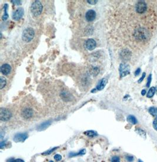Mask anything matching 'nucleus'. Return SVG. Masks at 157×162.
<instances>
[{"mask_svg":"<svg viewBox=\"0 0 157 162\" xmlns=\"http://www.w3.org/2000/svg\"><path fill=\"white\" fill-rule=\"evenodd\" d=\"M21 115L25 119H29L33 116V110L30 107H25L21 111Z\"/></svg>","mask_w":157,"mask_h":162,"instance_id":"1a4fd4ad","label":"nucleus"},{"mask_svg":"<svg viewBox=\"0 0 157 162\" xmlns=\"http://www.w3.org/2000/svg\"><path fill=\"white\" fill-rule=\"evenodd\" d=\"M107 82H108V81L106 78H104L101 79L100 81V82L98 83V84H97V86H96V88L94 89L93 90H91V93H94V92H96V91L102 90L105 88V86L106 85Z\"/></svg>","mask_w":157,"mask_h":162,"instance_id":"ddd939ff","label":"nucleus"},{"mask_svg":"<svg viewBox=\"0 0 157 162\" xmlns=\"http://www.w3.org/2000/svg\"><path fill=\"white\" fill-rule=\"evenodd\" d=\"M49 162H54V161H50Z\"/></svg>","mask_w":157,"mask_h":162,"instance_id":"ea45409f","label":"nucleus"},{"mask_svg":"<svg viewBox=\"0 0 157 162\" xmlns=\"http://www.w3.org/2000/svg\"><path fill=\"white\" fill-rule=\"evenodd\" d=\"M136 132L141 137H143L144 138H146V133L144 130H143V129L139 128H136Z\"/></svg>","mask_w":157,"mask_h":162,"instance_id":"b1692460","label":"nucleus"},{"mask_svg":"<svg viewBox=\"0 0 157 162\" xmlns=\"http://www.w3.org/2000/svg\"><path fill=\"white\" fill-rule=\"evenodd\" d=\"M54 159L57 161H59L62 160V156L59 154H57L54 156Z\"/></svg>","mask_w":157,"mask_h":162,"instance_id":"c756f323","label":"nucleus"},{"mask_svg":"<svg viewBox=\"0 0 157 162\" xmlns=\"http://www.w3.org/2000/svg\"><path fill=\"white\" fill-rule=\"evenodd\" d=\"M140 73H141V69H140V68H138V69L135 70V73H134L135 76H138L140 74Z\"/></svg>","mask_w":157,"mask_h":162,"instance_id":"e433bc0d","label":"nucleus"},{"mask_svg":"<svg viewBox=\"0 0 157 162\" xmlns=\"http://www.w3.org/2000/svg\"><path fill=\"white\" fill-rule=\"evenodd\" d=\"M126 159L128 162H132L134 161V157L133 156H127Z\"/></svg>","mask_w":157,"mask_h":162,"instance_id":"c9c22d12","label":"nucleus"},{"mask_svg":"<svg viewBox=\"0 0 157 162\" xmlns=\"http://www.w3.org/2000/svg\"><path fill=\"white\" fill-rule=\"evenodd\" d=\"M6 141H1V143H0V148H1V149H3L5 148L6 146Z\"/></svg>","mask_w":157,"mask_h":162,"instance_id":"2f4dec72","label":"nucleus"},{"mask_svg":"<svg viewBox=\"0 0 157 162\" xmlns=\"http://www.w3.org/2000/svg\"><path fill=\"white\" fill-rule=\"evenodd\" d=\"M151 82H152V74H150L147 78V87H149L150 86Z\"/></svg>","mask_w":157,"mask_h":162,"instance_id":"bb28decb","label":"nucleus"},{"mask_svg":"<svg viewBox=\"0 0 157 162\" xmlns=\"http://www.w3.org/2000/svg\"><path fill=\"white\" fill-rule=\"evenodd\" d=\"M148 9L147 3L144 1H139L135 5V11L140 14H145Z\"/></svg>","mask_w":157,"mask_h":162,"instance_id":"423d86ee","label":"nucleus"},{"mask_svg":"<svg viewBox=\"0 0 157 162\" xmlns=\"http://www.w3.org/2000/svg\"><path fill=\"white\" fill-rule=\"evenodd\" d=\"M127 119L128 122H130V123H131L132 124H136L138 123L137 119L132 115H129L127 117Z\"/></svg>","mask_w":157,"mask_h":162,"instance_id":"4be33fe9","label":"nucleus"},{"mask_svg":"<svg viewBox=\"0 0 157 162\" xmlns=\"http://www.w3.org/2000/svg\"><path fill=\"white\" fill-rule=\"evenodd\" d=\"M147 93V91L145 90H143L142 91H141V95H145Z\"/></svg>","mask_w":157,"mask_h":162,"instance_id":"4c0bfd02","label":"nucleus"},{"mask_svg":"<svg viewBox=\"0 0 157 162\" xmlns=\"http://www.w3.org/2000/svg\"><path fill=\"white\" fill-rule=\"evenodd\" d=\"M24 14V10L22 7L18 8L12 14V19L15 21L20 20Z\"/></svg>","mask_w":157,"mask_h":162,"instance_id":"6e6552de","label":"nucleus"},{"mask_svg":"<svg viewBox=\"0 0 157 162\" xmlns=\"http://www.w3.org/2000/svg\"><path fill=\"white\" fill-rule=\"evenodd\" d=\"M43 10V6L40 1H34L31 6V11L34 17L40 16Z\"/></svg>","mask_w":157,"mask_h":162,"instance_id":"f03ea898","label":"nucleus"},{"mask_svg":"<svg viewBox=\"0 0 157 162\" xmlns=\"http://www.w3.org/2000/svg\"><path fill=\"white\" fill-rule=\"evenodd\" d=\"M35 36V32L32 28H25L22 34V39L26 43H28L32 41Z\"/></svg>","mask_w":157,"mask_h":162,"instance_id":"7ed1b4c3","label":"nucleus"},{"mask_svg":"<svg viewBox=\"0 0 157 162\" xmlns=\"http://www.w3.org/2000/svg\"><path fill=\"white\" fill-rule=\"evenodd\" d=\"M58 148V147H55L54 148H52V149H50L48 150H47V151L42 153V155H49V154H51L53 152H54V151H55Z\"/></svg>","mask_w":157,"mask_h":162,"instance_id":"a878e982","label":"nucleus"},{"mask_svg":"<svg viewBox=\"0 0 157 162\" xmlns=\"http://www.w3.org/2000/svg\"><path fill=\"white\" fill-rule=\"evenodd\" d=\"M60 95L61 99L64 102H70L73 99L72 95L68 91L66 90L62 91Z\"/></svg>","mask_w":157,"mask_h":162,"instance_id":"4468645a","label":"nucleus"},{"mask_svg":"<svg viewBox=\"0 0 157 162\" xmlns=\"http://www.w3.org/2000/svg\"><path fill=\"white\" fill-rule=\"evenodd\" d=\"M4 14L2 17V20L3 21H6L8 19V14L7 12V9H8V4H5L4 5Z\"/></svg>","mask_w":157,"mask_h":162,"instance_id":"5701e85b","label":"nucleus"},{"mask_svg":"<svg viewBox=\"0 0 157 162\" xmlns=\"http://www.w3.org/2000/svg\"><path fill=\"white\" fill-rule=\"evenodd\" d=\"M90 72L93 76H97L100 73V69L97 67H92L90 70Z\"/></svg>","mask_w":157,"mask_h":162,"instance_id":"aec40b11","label":"nucleus"},{"mask_svg":"<svg viewBox=\"0 0 157 162\" xmlns=\"http://www.w3.org/2000/svg\"><path fill=\"white\" fill-rule=\"evenodd\" d=\"M85 47L87 49H88L89 51H92L96 48L97 43L95 40L92 38H89L85 41Z\"/></svg>","mask_w":157,"mask_h":162,"instance_id":"f8f14e48","label":"nucleus"},{"mask_svg":"<svg viewBox=\"0 0 157 162\" xmlns=\"http://www.w3.org/2000/svg\"><path fill=\"white\" fill-rule=\"evenodd\" d=\"M155 91H156V88H155L154 87H152L148 90V91L147 94V97H148V98H152V97L154 95Z\"/></svg>","mask_w":157,"mask_h":162,"instance_id":"6ab92c4d","label":"nucleus"},{"mask_svg":"<svg viewBox=\"0 0 157 162\" xmlns=\"http://www.w3.org/2000/svg\"><path fill=\"white\" fill-rule=\"evenodd\" d=\"M51 124V120H48L42 123H41V124H40L38 127H37V130L38 131H42L45 130L46 128H48Z\"/></svg>","mask_w":157,"mask_h":162,"instance_id":"dca6fc26","label":"nucleus"},{"mask_svg":"<svg viewBox=\"0 0 157 162\" xmlns=\"http://www.w3.org/2000/svg\"><path fill=\"white\" fill-rule=\"evenodd\" d=\"M149 113L151 115L153 116H157V108H155L154 107H151L148 110Z\"/></svg>","mask_w":157,"mask_h":162,"instance_id":"393cba45","label":"nucleus"},{"mask_svg":"<svg viewBox=\"0 0 157 162\" xmlns=\"http://www.w3.org/2000/svg\"><path fill=\"white\" fill-rule=\"evenodd\" d=\"M11 2L12 4H14L15 5H20L22 4V1H18V0H15V1H11Z\"/></svg>","mask_w":157,"mask_h":162,"instance_id":"72a5a7b5","label":"nucleus"},{"mask_svg":"<svg viewBox=\"0 0 157 162\" xmlns=\"http://www.w3.org/2000/svg\"><path fill=\"white\" fill-rule=\"evenodd\" d=\"M87 2L89 4L95 5V4H96L98 3V1H97V0H89H89H88Z\"/></svg>","mask_w":157,"mask_h":162,"instance_id":"f704fd0d","label":"nucleus"},{"mask_svg":"<svg viewBox=\"0 0 157 162\" xmlns=\"http://www.w3.org/2000/svg\"><path fill=\"white\" fill-rule=\"evenodd\" d=\"M7 84V80L5 77L1 76L0 77V89L2 90L5 87Z\"/></svg>","mask_w":157,"mask_h":162,"instance_id":"412c9836","label":"nucleus"},{"mask_svg":"<svg viewBox=\"0 0 157 162\" xmlns=\"http://www.w3.org/2000/svg\"><path fill=\"white\" fill-rule=\"evenodd\" d=\"M9 162H25V161L21 159H10L9 160Z\"/></svg>","mask_w":157,"mask_h":162,"instance_id":"cd10ccee","label":"nucleus"},{"mask_svg":"<svg viewBox=\"0 0 157 162\" xmlns=\"http://www.w3.org/2000/svg\"><path fill=\"white\" fill-rule=\"evenodd\" d=\"M153 127L155 128V130L157 131V116H156V118L153 122Z\"/></svg>","mask_w":157,"mask_h":162,"instance_id":"473e14b6","label":"nucleus"},{"mask_svg":"<svg viewBox=\"0 0 157 162\" xmlns=\"http://www.w3.org/2000/svg\"><path fill=\"white\" fill-rule=\"evenodd\" d=\"M119 71L120 77H124L130 74V67L128 64L121 63L119 67Z\"/></svg>","mask_w":157,"mask_h":162,"instance_id":"39448f33","label":"nucleus"},{"mask_svg":"<svg viewBox=\"0 0 157 162\" xmlns=\"http://www.w3.org/2000/svg\"><path fill=\"white\" fill-rule=\"evenodd\" d=\"M96 12L93 10H89L85 13V17L87 21L91 22L93 21L96 18Z\"/></svg>","mask_w":157,"mask_h":162,"instance_id":"9b49d317","label":"nucleus"},{"mask_svg":"<svg viewBox=\"0 0 157 162\" xmlns=\"http://www.w3.org/2000/svg\"><path fill=\"white\" fill-rule=\"evenodd\" d=\"M119 57L120 58L125 61H128V60H130V58L132 57V53L131 51L127 49V48H125V49H123L119 53Z\"/></svg>","mask_w":157,"mask_h":162,"instance_id":"0eeeda50","label":"nucleus"},{"mask_svg":"<svg viewBox=\"0 0 157 162\" xmlns=\"http://www.w3.org/2000/svg\"><path fill=\"white\" fill-rule=\"evenodd\" d=\"M12 117V113L11 111L7 108L1 107L0 108V120L3 122H7Z\"/></svg>","mask_w":157,"mask_h":162,"instance_id":"20e7f679","label":"nucleus"},{"mask_svg":"<svg viewBox=\"0 0 157 162\" xmlns=\"http://www.w3.org/2000/svg\"><path fill=\"white\" fill-rule=\"evenodd\" d=\"M0 70H1V72L3 74H4L5 76H7V75L10 74L11 71V67L10 64L5 63V64H3L1 66Z\"/></svg>","mask_w":157,"mask_h":162,"instance_id":"2eb2a0df","label":"nucleus"},{"mask_svg":"<svg viewBox=\"0 0 157 162\" xmlns=\"http://www.w3.org/2000/svg\"><path fill=\"white\" fill-rule=\"evenodd\" d=\"M145 76H146V74H145V73H143L142 76H141V78L139 79V80L138 81V83H141V82H143V80H144V79L145 78Z\"/></svg>","mask_w":157,"mask_h":162,"instance_id":"7c9ffc66","label":"nucleus"},{"mask_svg":"<svg viewBox=\"0 0 157 162\" xmlns=\"http://www.w3.org/2000/svg\"><path fill=\"white\" fill-rule=\"evenodd\" d=\"M111 162H120V159L118 156H114L111 159Z\"/></svg>","mask_w":157,"mask_h":162,"instance_id":"c85d7f7f","label":"nucleus"},{"mask_svg":"<svg viewBox=\"0 0 157 162\" xmlns=\"http://www.w3.org/2000/svg\"><path fill=\"white\" fill-rule=\"evenodd\" d=\"M133 36L135 40L141 42H146L150 38L149 32L144 27H139L135 29Z\"/></svg>","mask_w":157,"mask_h":162,"instance_id":"f257e3e1","label":"nucleus"},{"mask_svg":"<svg viewBox=\"0 0 157 162\" xmlns=\"http://www.w3.org/2000/svg\"><path fill=\"white\" fill-rule=\"evenodd\" d=\"M84 134L90 138H94L98 135V133L94 130H87L84 132Z\"/></svg>","mask_w":157,"mask_h":162,"instance_id":"f3484780","label":"nucleus"},{"mask_svg":"<svg viewBox=\"0 0 157 162\" xmlns=\"http://www.w3.org/2000/svg\"><path fill=\"white\" fill-rule=\"evenodd\" d=\"M28 136L26 133H20L15 135L14 137V141L16 143L24 142L28 138Z\"/></svg>","mask_w":157,"mask_h":162,"instance_id":"9d476101","label":"nucleus"},{"mask_svg":"<svg viewBox=\"0 0 157 162\" xmlns=\"http://www.w3.org/2000/svg\"><path fill=\"white\" fill-rule=\"evenodd\" d=\"M138 162H143V161H141V160L139 159V160H138Z\"/></svg>","mask_w":157,"mask_h":162,"instance_id":"58836bf2","label":"nucleus"},{"mask_svg":"<svg viewBox=\"0 0 157 162\" xmlns=\"http://www.w3.org/2000/svg\"><path fill=\"white\" fill-rule=\"evenodd\" d=\"M85 153H86V150L85 149H82L77 153L71 152L69 154L68 156H69L70 157H73L78 156H83V155L85 154Z\"/></svg>","mask_w":157,"mask_h":162,"instance_id":"a211bd4d","label":"nucleus"}]
</instances>
